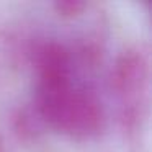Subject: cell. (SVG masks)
Segmentation results:
<instances>
[{"mask_svg": "<svg viewBox=\"0 0 152 152\" xmlns=\"http://www.w3.org/2000/svg\"><path fill=\"white\" fill-rule=\"evenodd\" d=\"M79 57L56 39L34 46V113L38 119L72 139H90L105 126V106L96 90L79 75Z\"/></svg>", "mask_w": 152, "mask_h": 152, "instance_id": "6da1fadb", "label": "cell"}, {"mask_svg": "<svg viewBox=\"0 0 152 152\" xmlns=\"http://www.w3.org/2000/svg\"><path fill=\"white\" fill-rule=\"evenodd\" d=\"M149 59L139 48L126 49L116 59L111 72V92L115 95L121 123L129 131H137L145 121L149 108Z\"/></svg>", "mask_w": 152, "mask_h": 152, "instance_id": "7a4b0ae2", "label": "cell"}, {"mask_svg": "<svg viewBox=\"0 0 152 152\" xmlns=\"http://www.w3.org/2000/svg\"><path fill=\"white\" fill-rule=\"evenodd\" d=\"M54 7L62 17H74V15H79L87 7V4L85 2H77V0H67V2H57Z\"/></svg>", "mask_w": 152, "mask_h": 152, "instance_id": "3957f363", "label": "cell"}]
</instances>
